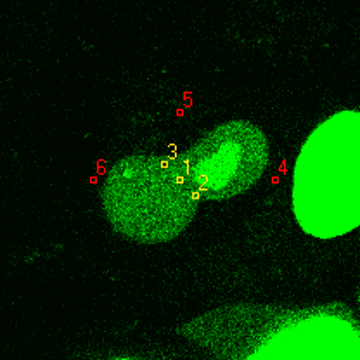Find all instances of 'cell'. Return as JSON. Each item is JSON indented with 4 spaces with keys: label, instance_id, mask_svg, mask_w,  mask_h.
<instances>
[{
    "label": "cell",
    "instance_id": "cell-1",
    "mask_svg": "<svg viewBox=\"0 0 360 360\" xmlns=\"http://www.w3.org/2000/svg\"><path fill=\"white\" fill-rule=\"evenodd\" d=\"M101 200L112 231L141 245H158L189 227L201 198L184 155H142L112 165Z\"/></svg>",
    "mask_w": 360,
    "mask_h": 360
},
{
    "label": "cell",
    "instance_id": "cell-2",
    "mask_svg": "<svg viewBox=\"0 0 360 360\" xmlns=\"http://www.w3.org/2000/svg\"><path fill=\"white\" fill-rule=\"evenodd\" d=\"M184 158L201 200L225 201L250 191L269 167V139L260 127L232 120L202 135Z\"/></svg>",
    "mask_w": 360,
    "mask_h": 360
}]
</instances>
